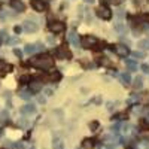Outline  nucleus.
<instances>
[{
  "mask_svg": "<svg viewBox=\"0 0 149 149\" xmlns=\"http://www.w3.org/2000/svg\"><path fill=\"white\" fill-rule=\"evenodd\" d=\"M21 113L22 115H31V113H36V107L33 104H26L21 107Z\"/></svg>",
  "mask_w": 149,
  "mask_h": 149,
  "instance_id": "9b49d317",
  "label": "nucleus"
},
{
  "mask_svg": "<svg viewBox=\"0 0 149 149\" xmlns=\"http://www.w3.org/2000/svg\"><path fill=\"white\" fill-rule=\"evenodd\" d=\"M148 149H149V148H148Z\"/></svg>",
  "mask_w": 149,
  "mask_h": 149,
  "instance_id": "37998d69",
  "label": "nucleus"
},
{
  "mask_svg": "<svg viewBox=\"0 0 149 149\" xmlns=\"http://www.w3.org/2000/svg\"><path fill=\"white\" fill-rule=\"evenodd\" d=\"M12 67L9 66V64H5L3 61H0V74H3V73H6L8 70H10Z\"/></svg>",
  "mask_w": 149,
  "mask_h": 149,
  "instance_id": "f3484780",
  "label": "nucleus"
},
{
  "mask_svg": "<svg viewBox=\"0 0 149 149\" xmlns=\"http://www.w3.org/2000/svg\"><path fill=\"white\" fill-rule=\"evenodd\" d=\"M14 30H15V33H21V27H18V26H17Z\"/></svg>",
  "mask_w": 149,
  "mask_h": 149,
  "instance_id": "e433bc0d",
  "label": "nucleus"
},
{
  "mask_svg": "<svg viewBox=\"0 0 149 149\" xmlns=\"http://www.w3.org/2000/svg\"><path fill=\"white\" fill-rule=\"evenodd\" d=\"M139 48H140V49H149V40H148V39L140 40V42H139Z\"/></svg>",
  "mask_w": 149,
  "mask_h": 149,
  "instance_id": "412c9836",
  "label": "nucleus"
},
{
  "mask_svg": "<svg viewBox=\"0 0 149 149\" xmlns=\"http://www.w3.org/2000/svg\"><path fill=\"white\" fill-rule=\"evenodd\" d=\"M97 15L100 17L102 19H110V18H112V12H110L109 8H106V6H100V8L97 9Z\"/></svg>",
  "mask_w": 149,
  "mask_h": 149,
  "instance_id": "7ed1b4c3",
  "label": "nucleus"
},
{
  "mask_svg": "<svg viewBox=\"0 0 149 149\" xmlns=\"http://www.w3.org/2000/svg\"><path fill=\"white\" fill-rule=\"evenodd\" d=\"M60 78H61V74L57 72V73H52V76H51V79L52 81H60Z\"/></svg>",
  "mask_w": 149,
  "mask_h": 149,
  "instance_id": "a878e982",
  "label": "nucleus"
},
{
  "mask_svg": "<svg viewBox=\"0 0 149 149\" xmlns=\"http://www.w3.org/2000/svg\"><path fill=\"white\" fill-rule=\"evenodd\" d=\"M84 2H85V3H94L95 0H84Z\"/></svg>",
  "mask_w": 149,
  "mask_h": 149,
  "instance_id": "4c0bfd02",
  "label": "nucleus"
},
{
  "mask_svg": "<svg viewBox=\"0 0 149 149\" xmlns=\"http://www.w3.org/2000/svg\"><path fill=\"white\" fill-rule=\"evenodd\" d=\"M31 8L36 12H43L46 9V5H45L43 0H31Z\"/></svg>",
  "mask_w": 149,
  "mask_h": 149,
  "instance_id": "6e6552de",
  "label": "nucleus"
},
{
  "mask_svg": "<svg viewBox=\"0 0 149 149\" xmlns=\"http://www.w3.org/2000/svg\"><path fill=\"white\" fill-rule=\"evenodd\" d=\"M90 127H91V130H97V128H98V122H93V124H90Z\"/></svg>",
  "mask_w": 149,
  "mask_h": 149,
  "instance_id": "473e14b6",
  "label": "nucleus"
},
{
  "mask_svg": "<svg viewBox=\"0 0 149 149\" xmlns=\"http://www.w3.org/2000/svg\"><path fill=\"white\" fill-rule=\"evenodd\" d=\"M100 64H103V66H110V61L107 60V58H102V61H100Z\"/></svg>",
  "mask_w": 149,
  "mask_h": 149,
  "instance_id": "c85d7f7f",
  "label": "nucleus"
},
{
  "mask_svg": "<svg viewBox=\"0 0 149 149\" xmlns=\"http://www.w3.org/2000/svg\"><path fill=\"white\" fill-rule=\"evenodd\" d=\"M54 149H64V143L61 140H54Z\"/></svg>",
  "mask_w": 149,
  "mask_h": 149,
  "instance_id": "4be33fe9",
  "label": "nucleus"
},
{
  "mask_svg": "<svg viewBox=\"0 0 149 149\" xmlns=\"http://www.w3.org/2000/svg\"><path fill=\"white\" fill-rule=\"evenodd\" d=\"M67 40H69L74 48H79V37H78V34H76V31H74V30H70V31H69Z\"/></svg>",
  "mask_w": 149,
  "mask_h": 149,
  "instance_id": "0eeeda50",
  "label": "nucleus"
},
{
  "mask_svg": "<svg viewBox=\"0 0 149 149\" xmlns=\"http://www.w3.org/2000/svg\"><path fill=\"white\" fill-rule=\"evenodd\" d=\"M124 29H125V26H124V22H122V21H118V22L115 24V30H116V31L122 33V31H124Z\"/></svg>",
  "mask_w": 149,
  "mask_h": 149,
  "instance_id": "6ab92c4d",
  "label": "nucleus"
},
{
  "mask_svg": "<svg viewBox=\"0 0 149 149\" xmlns=\"http://www.w3.org/2000/svg\"><path fill=\"white\" fill-rule=\"evenodd\" d=\"M42 90V82L40 81H30V91L31 93H39Z\"/></svg>",
  "mask_w": 149,
  "mask_h": 149,
  "instance_id": "f8f14e48",
  "label": "nucleus"
},
{
  "mask_svg": "<svg viewBox=\"0 0 149 149\" xmlns=\"http://www.w3.org/2000/svg\"><path fill=\"white\" fill-rule=\"evenodd\" d=\"M82 148L84 149H93L94 148V140L93 139H85L82 142Z\"/></svg>",
  "mask_w": 149,
  "mask_h": 149,
  "instance_id": "4468645a",
  "label": "nucleus"
},
{
  "mask_svg": "<svg viewBox=\"0 0 149 149\" xmlns=\"http://www.w3.org/2000/svg\"><path fill=\"white\" fill-rule=\"evenodd\" d=\"M133 57H134V58H145V52H142V51H134V52H133Z\"/></svg>",
  "mask_w": 149,
  "mask_h": 149,
  "instance_id": "b1692460",
  "label": "nucleus"
},
{
  "mask_svg": "<svg viewBox=\"0 0 149 149\" xmlns=\"http://www.w3.org/2000/svg\"><path fill=\"white\" fill-rule=\"evenodd\" d=\"M78 149H79V148H78Z\"/></svg>",
  "mask_w": 149,
  "mask_h": 149,
  "instance_id": "79ce46f5",
  "label": "nucleus"
},
{
  "mask_svg": "<svg viewBox=\"0 0 149 149\" xmlns=\"http://www.w3.org/2000/svg\"><path fill=\"white\" fill-rule=\"evenodd\" d=\"M97 45V39L94 36H84L82 40H81V46L84 49H91Z\"/></svg>",
  "mask_w": 149,
  "mask_h": 149,
  "instance_id": "f03ea898",
  "label": "nucleus"
},
{
  "mask_svg": "<svg viewBox=\"0 0 149 149\" xmlns=\"http://www.w3.org/2000/svg\"><path fill=\"white\" fill-rule=\"evenodd\" d=\"M140 127H142V128H148V127H149V124H148V121L142 119V121H140Z\"/></svg>",
  "mask_w": 149,
  "mask_h": 149,
  "instance_id": "7c9ffc66",
  "label": "nucleus"
},
{
  "mask_svg": "<svg viewBox=\"0 0 149 149\" xmlns=\"http://www.w3.org/2000/svg\"><path fill=\"white\" fill-rule=\"evenodd\" d=\"M6 42H8L9 45H15V43H18V42H19V39H18V37H12V39H8Z\"/></svg>",
  "mask_w": 149,
  "mask_h": 149,
  "instance_id": "393cba45",
  "label": "nucleus"
},
{
  "mask_svg": "<svg viewBox=\"0 0 149 149\" xmlns=\"http://www.w3.org/2000/svg\"><path fill=\"white\" fill-rule=\"evenodd\" d=\"M124 15H125V14H124V9H118L116 10V17L118 18H124Z\"/></svg>",
  "mask_w": 149,
  "mask_h": 149,
  "instance_id": "c756f323",
  "label": "nucleus"
},
{
  "mask_svg": "<svg viewBox=\"0 0 149 149\" xmlns=\"http://www.w3.org/2000/svg\"><path fill=\"white\" fill-rule=\"evenodd\" d=\"M48 42H49V43H54L55 40H54V37H51V36H49V37H48Z\"/></svg>",
  "mask_w": 149,
  "mask_h": 149,
  "instance_id": "c9c22d12",
  "label": "nucleus"
},
{
  "mask_svg": "<svg viewBox=\"0 0 149 149\" xmlns=\"http://www.w3.org/2000/svg\"><path fill=\"white\" fill-rule=\"evenodd\" d=\"M43 93H45V95H48V97H51V95L54 94V91H52L51 88H45V90H43Z\"/></svg>",
  "mask_w": 149,
  "mask_h": 149,
  "instance_id": "bb28decb",
  "label": "nucleus"
},
{
  "mask_svg": "<svg viewBox=\"0 0 149 149\" xmlns=\"http://www.w3.org/2000/svg\"><path fill=\"white\" fill-rule=\"evenodd\" d=\"M19 97L22 98V100H29V98H30V93H27V91H21V93H19Z\"/></svg>",
  "mask_w": 149,
  "mask_h": 149,
  "instance_id": "5701e85b",
  "label": "nucleus"
},
{
  "mask_svg": "<svg viewBox=\"0 0 149 149\" xmlns=\"http://www.w3.org/2000/svg\"><path fill=\"white\" fill-rule=\"evenodd\" d=\"M0 45H2V40H0Z\"/></svg>",
  "mask_w": 149,
  "mask_h": 149,
  "instance_id": "a19ab883",
  "label": "nucleus"
},
{
  "mask_svg": "<svg viewBox=\"0 0 149 149\" xmlns=\"http://www.w3.org/2000/svg\"><path fill=\"white\" fill-rule=\"evenodd\" d=\"M8 118V112L5 110V112H2V119H6Z\"/></svg>",
  "mask_w": 149,
  "mask_h": 149,
  "instance_id": "f704fd0d",
  "label": "nucleus"
},
{
  "mask_svg": "<svg viewBox=\"0 0 149 149\" xmlns=\"http://www.w3.org/2000/svg\"><path fill=\"white\" fill-rule=\"evenodd\" d=\"M24 30H26L27 33H36L37 30H39V26L34 22V21H30V19H27V21H24Z\"/></svg>",
  "mask_w": 149,
  "mask_h": 149,
  "instance_id": "20e7f679",
  "label": "nucleus"
},
{
  "mask_svg": "<svg viewBox=\"0 0 149 149\" xmlns=\"http://www.w3.org/2000/svg\"><path fill=\"white\" fill-rule=\"evenodd\" d=\"M30 76L29 74H22V76H19V84H30Z\"/></svg>",
  "mask_w": 149,
  "mask_h": 149,
  "instance_id": "aec40b11",
  "label": "nucleus"
},
{
  "mask_svg": "<svg viewBox=\"0 0 149 149\" xmlns=\"http://www.w3.org/2000/svg\"><path fill=\"white\" fill-rule=\"evenodd\" d=\"M57 57H58V58H63V60H64V58L70 57V54H69V52H66L63 48H58V51H57Z\"/></svg>",
  "mask_w": 149,
  "mask_h": 149,
  "instance_id": "dca6fc26",
  "label": "nucleus"
},
{
  "mask_svg": "<svg viewBox=\"0 0 149 149\" xmlns=\"http://www.w3.org/2000/svg\"><path fill=\"white\" fill-rule=\"evenodd\" d=\"M64 29H66V26L61 21H55V22L49 24V30H51L52 33H63Z\"/></svg>",
  "mask_w": 149,
  "mask_h": 149,
  "instance_id": "39448f33",
  "label": "nucleus"
},
{
  "mask_svg": "<svg viewBox=\"0 0 149 149\" xmlns=\"http://www.w3.org/2000/svg\"><path fill=\"white\" fill-rule=\"evenodd\" d=\"M30 149H36V148H30Z\"/></svg>",
  "mask_w": 149,
  "mask_h": 149,
  "instance_id": "ea45409f",
  "label": "nucleus"
},
{
  "mask_svg": "<svg viewBox=\"0 0 149 149\" xmlns=\"http://www.w3.org/2000/svg\"><path fill=\"white\" fill-rule=\"evenodd\" d=\"M14 54H15L17 57H19V58H21V55H22V52L19 51V49H14Z\"/></svg>",
  "mask_w": 149,
  "mask_h": 149,
  "instance_id": "72a5a7b5",
  "label": "nucleus"
},
{
  "mask_svg": "<svg viewBox=\"0 0 149 149\" xmlns=\"http://www.w3.org/2000/svg\"><path fill=\"white\" fill-rule=\"evenodd\" d=\"M30 64L33 67L40 69V70H46V69H51L54 66V58L48 54H42V55H37V57L31 58Z\"/></svg>",
  "mask_w": 149,
  "mask_h": 149,
  "instance_id": "f257e3e1",
  "label": "nucleus"
},
{
  "mask_svg": "<svg viewBox=\"0 0 149 149\" xmlns=\"http://www.w3.org/2000/svg\"><path fill=\"white\" fill-rule=\"evenodd\" d=\"M37 49H42V43H34V45L29 43V45H26V48H24V52L31 55V54H34L37 51Z\"/></svg>",
  "mask_w": 149,
  "mask_h": 149,
  "instance_id": "1a4fd4ad",
  "label": "nucleus"
},
{
  "mask_svg": "<svg viewBox=\"0 0 149 149\" xmlns=\"http://www.w3.org/2000/svg\"><path fill=\"white\" fill-rule=\"evenodd\" d=\"M140 69H142V72H143V73H149V64H142V66H140Z\"/></svg>",
  "mask_w": 149,
  "mask_h": 149,
  "instance_id": "cd10ccee",
  "label": "nucleus"
},
{
  "mask_svg": "<svg viewBox=\"0 0 149 149\" xmlns=\"http://www.w3.org/2000/svg\"><path fill=\"white\" fill-rule=\"evenodd\" d=\"M133 86H134V90H140V88H143V79H142V78H136Z\"/></svg>",
  "mask_w": 149,
  "mask_h": 149,
  "instance_id": "2eb2a0df",
  "label": "nucleus"
},
{
  "mask_svg": "<svg viewBox=\"0 0 149 149\" xmlns=\"http://www.w3.org/2000/svg\"><path fill=\"white\" fill-rule=\"evenodd\" d=\"M39 103H45V98L43 97H39Z\"/></svg>",
  "mask_w": 149,
  "mask_h": 149,
  "instance_id": "58836bf2",
  "label": "nucleus"
},
{
  "mask_svg": "<svg viewBox=\"0 0 149 149\" xmlns=\"http://www.w3.org/2000/svg\"><path fill=\"white\" fill-rule=\"evenodd\" d=\"M115 52H116L119 57H122V58H127V55L130 54V49L127 48V45L119 43V45H116V46H115Z\"/></svg>",
  "mask_w": 149,
  "mask_h": 149,
  "instance_id": "423d86ee",
  "label": "nucleus"
},
{
  "mask_svg": "<svg viewBox=\"0 0 149 149\" xmlns=\"http://www.w3.org/2000/svg\"><path fill=\"white\" fill-rule=\"evenodd\" d=\"M125 64L128 66V69H130L131 72H136V69H137V67H136V63H134L133 60H125Z\"/></svg>",
  "mask_w": 149,
  "mask_h": 149,
  "instance_id": "a211bd4d",
  "label": "nucleus"
},
{
  "mask_svg": "<svg viewBox=\"0 0 149 149\" xmlns=\"http://www.w3.org/2000/svg\"><path fill=\"white\" fill-rule=\"evenodd\" d=\"M10 6L17 12H24V9H26V5H24L21 0H10Z\"/></svg>",
  "mask_w": 149,
  "mask_h": 149,
  "instance_id": "9d476101",
  "label": "nucleus"
},
{
  "mask_svg": "<svg viewBox=\"0 0 149 149\" xmlns=\"http://www.w3.org/2000/svg\"><path fill=\"white\" fill-rule=\"evenodd\" d=\"M136 100H139V95H136V94H131V97H130L128 103H131V102H136Z\"/></svg>",
  "mask_w": 149,
  "mask_h": 149,
  "instance_id": "2f4dec72",
  "label": "nucleus"
},
{
  "mask_svg": "<svg viewBox=\"0 0 149 149\" xmlns=\"http://www.w3.org/2000/svg\"><path fill=\"white\" fill-rule=\"evenodd\" d=\"M119 79H121V82H122L124 85H128V84L131 82L130 73H122V74H119Z\"/></svg>",
  "mask_w": 149,
  "mask_h": 149,
  "instance_id": "ddd939ff",
  "label": "nucleus"
}]
</instances>
